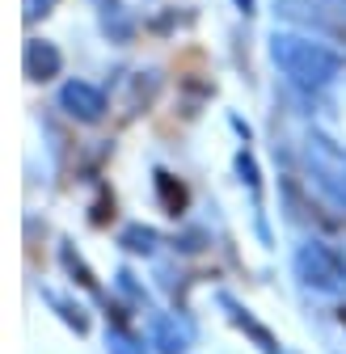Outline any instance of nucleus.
I'll return each instance as SVG.
<instances>
[{"label": "nucleus", "mask_w": 346, "mask_h": 354, "mask_svg": "<svg viewBox=\"0 0 346 354\" xmlns=\"http://www.w3.org/2000/svg\"><path fill=\"white\" fill-rule=\"evenodd\" d=\"M156 190H161L169 215H178V207L186 203V190H182V186H173V177H165V173H156Z\"/></svg>", "instance_id": "1a4fd4ad"}, {"label": "nucleus", "mask_w": 346, "mask_h": 354, "mask_svg": "<svg viewBox=\"0 0 346 354\" xmlns=\"http://www.w3.org/2000/svg\"><path fill=\"white\" fill-rule=\"evenodd\" d=\"M122 245L131 249V253H152V245H156V232L136 224V228H127V232H122Z\"/></svg>", "instance_id": "9d476101"}, {"label": "nucleus", "mask_w": 346, "mask_h": 354, "mask_svg": "<svg viewBox=\"0 0 346 354\" xmlns=\"http://www.w3.org/2000/svg\"><path fill=\"white\" fill-rule=\"evenodd\" d=\"M55 9V0H26V21H34L38 13H51Z\"/></svg>", "instance_id": "f8f14e48"}, {"label": "nucleus", "mask_w": 346, "mask_h": 354, "mask_svg": "<svg viewBox=\"0 0 346 354\" xmlns=\"http://www.w3.org/2000/svg\"><path fill=\"white\" fill-rule=\"evenodd\" d=\"M224 308H228V317H233V321H237V325H241V329H245V333H249L253 342H257V346H262L266 354H279V342L271 337V329H266V325H257V321H253V317L245 313V308H237V304H233L228 295H224Z\"/></svg>", "instance_id": "0eeeda50"}, {"label": "nucleus", "mask_w": 346, "mask_h": 354, "mask_svg": "<svg viewBox=\"0 0 346 354\" xmlns=\"http://www.w3.org/2000/svg\"><path fill=\"white\" fill-rule=\"evenodd\" d=\"M21 68H26V76H30V80H51V76H60L64 55L51 47V42L30 38V42H26V51H21Z\"/></svg>", "instance_id": "423d86ee"}, {"label": "nucleus", "mask_w": 346, "mask_h": 354, "mask_svg": "<svg viewBox=\"0 0 346 354\" xmlns=\"http://www.w3.org/2000/svg\"><path fill=\"white\" fill-rule=\"evenodd\" d=\"M60 110H68L80 122H98L106 114V97H102V88L84 84V80H68L60 88Z\"/></svg>", "instance_id": "39448f33"}, {"label": "nucleus", "mask_w": 346, "mask_h": 354, "mask_svg": "<svg viewBox=\"0 0 346 354\" xmlns=\"http://www.w3.org/2000/svg\"><path fill=\"white\" fill-rule=\"evenodd\" d=\"M271 59L287 76V84L304 88V93L325 88L338 76V68H342L338 51H329L325 42H313L304 34H279V30L271 34Z\"/></svg>", "instance_id": "f257e3e1"}, {"label": "nucleus", "mask_w": 346, "mask_h": 354, "mask_svg": "<svg viewBox=\"0 0 346 354\" xmlns=\"http://www.w3.org/2000/svg\"><path fill=\"white\" fill-rule=\"evenodd\" d=\"M291 266H295V279L304 287H313V291H325V295L346 291V257L325 241H304L295 249Z\"/></svg>", "instance_id": "7ed1b4c3"}, {"label": "nucleus", "mask_w": 346, "mask_h": 354, "mask_svg": "<svg viewBox=\"0 0 346 354\" xmlns=\"http://www.w3.org/2000/svg\"><path fill=\"white\" fill-rule=\"evenodd\" d=\"M237 5H241V9H245V13H249V9H253V0H237Z\"/></svg>", "instance_id": "ddd939ff"}, {"label": "nucleus", "mask_w": 346, "mask_h": 354, "mask_svg": "<svg viewBox=\"0 0 346 354\" xmlns=\"http://www.w3.org/2000/svg\"><path fill=\"white\" fill-rule=\"evenodd\" d=\"M106 346H110V354H144V346H140L136 337H127V333H118V329L106 333Z\"/></svg>", "instance_id": "9b49d317"}, {"label": "nucleus", "mask_w": 346, "mask_h": 354, "mask_svg": "<svg viewBox=\"0 0 346 354\" xmlns=\"http://www.w3.org/2000/svg\"><path fill=\"white\" fill-rule=\"evenodd\" d=\"M279 17L313 30L317 38L346 42V0H279Z\"/></svg>", "instance_id": "20e7f679"}, {"label": "nucleus", "mask_w": 346, "mask_h": 354, "mask_svg": "<svg viewBox=\"0 0 346 354\" xmlns=\"http://www.w3.org/2000/svg\"><path fill=\"white\" fill-rule=\"evenodd\" d=\"M186 337H190V333L173 321V317H161L156 329H152V342H156L161 354H182V350H186Z\"/></svg>", "instance_id": "6e6552de"}, {"label": "nucleus", "mask_w": 346, "mask_h": 354, "mask_svg": "<svg viewBox=\"0 0 346 354\" xmlns=\"http://www.w3.org/2000/svg\"><path fill=\"white\" fill-rule=\"evenodd\" d=\"M304 169L313 177V186L325 194V203L346 211V148H338L329 136H321V131H309V140H304Z\"/></svg>", "instance_id": "f03ea898"}]
</instances>
